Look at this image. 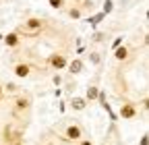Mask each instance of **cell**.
<instances>
[{"label":"cell","mask_w":149,"mask_h":145,"mask_svg":"<svg viewBox=\"0 0 149 145\" xmlns=\"http://www.w3.org/2000/svg\"><path fill=\"white\" fill-rule=\"evenodd\" d=\"M48 62H50V66L56 68V70H62V68H66V64H68L66 56H62V54H52Z\"/></svg>","instance_id":"1"},{"label":"cell","mask_w":149,"mask_h":145,"mask_svg":"<svg viewBox=\"0 0 149 145\" xmlns=\"http://www.w3.org/2000/svg\"><path fill=\"white\" fill-rule=\"evenodd\" d=\"M120 118H124V120H130V118H135L137 116V106L135 104H124V106H120Z\"/></svg>","instance_id":"2"},{"label":"cell","mask_w":149,"mask_h":145,"mask_svg":"<svg viewBox=\"0 0 149 145\" xmlns=\"http://www.w3.org/2000/svg\"><path fill=\"white\" fill-rule=\"evenodd\" d=\"M81 137H83V131H81L79 124H68L66 126V139L68 141H81Z\"/></svg>","instance_id":"3"},{"label":"cell","mask_w":149,"mask_h":145,"mask_svg":"<svg viewBox=\"0 0 149 145\" xmlns=\"http://www.w3.org/2000/svg\"><path fill=\"white\" fill-rule=\"evenodd\" d=\"M66 68H68V72H70V75H81V72H83V68H85V62H83L81 58H72V60L66 64Z\"/></svg>","instance_id":"4"},{"label":"cell","mask_w":149,"mask_h":145,"mask_svg":"<svg viewBox=\"0 0 149 145\" xmlns=\"http://www.w3.org/2000/svg\"><path fill=\"white\" fill-rule=\"evenodd\" d=\"M87 104H89V102H87L85 98H79V96H72V98H70V102H68V106L72 108V110H77V112L85 110Z\"/></svg>","instance_id":"5"},{"label":"cell","mask_w":149,"mask_h":145,"mask_svg":"<svg viewBox=\"0 0 149 145\" xmlns=\"http://www.w3.org/2000/svg\"><path fill=\"white\" fill-rule=\"evenodd\" d=\"M13 72H15V77H19V79H27L29 75H31V66L29 64H17L15 68H13Z\"/></svg>","instance_id":"6"},{"label":"cell","mask_w":149,"mask_h":145,"mask_svg":"<svg viewBox=\"0 0 149 145\" xmlns=\"http://www.w3.org/2000/svg\"><path fill=\"white\" fill-rule=\"evenodd\" d=\"M29 106H31V100H29L27 96H19V98L15 100V110H17V112H23V110H27Z\"/></svg>","instance_id":"7"},{"label":"cell","mask_w":149,"mask_h":145,"mask_svg":"<svg viewBox=\"0 0 149 145\" xmlns=\"http://www.w3.org/2000/svg\"><path fill=\"white\" fill-rule=\"evenodd\" d=\"M19 42H21V40H19V33H6L4 35V46L6 48H17Z\"/></svg>","instance_id":"8"},{"label":"cell","mask_w":149,"mask_h":145,"mask_svg":"<svg viewBox=\"0 0 149 145\" xmlns=\"http://www.w3.org/2000/svg\"><path fill=\"white\" fill-rule=\"evenodd\" d=\"M97 93H100V87L97 85H89L87 87V93H85V100L87 102H95L97 100Z\"/></svg>","instance_id":"9"},{"label":"cell","mask_w":149,"mask_h":145,"mask_svg":"<svg viewBox=\"0 0 149 145\" xmlns=\"http://www.w3.org/2000/svg\"><path fill=\"white\" fill-rule=\"evenodd\" d=\"M114 58H116L118 62L126 60V58H128V48H126V46H118V48L114 50Z\"/></svg>","instance_id":"10"},{"label":"cell","mask_w":149,"mask_h":145,"mask_svg":"<svg viewBox=\"0 0 149 145\" xmlns=\"http://www.w3.org/2000/svg\"><path fill=\"white\" fill-rule=\"evenodd\" d=\"M40 27H42V21H40V19H35V17L27 21V29H40Z\"/></svg>","instance_id":"11"},{"label":"cell","mask_w":149,"mask_h":145,"mask_svg":"<svg viewBox=\"0 0 149 145\" xmlns=\"http://www.w3.org/2000/svg\"><path fill=\"white\" fill-rule=\"evenodd\" d=\"M89 62H91V64H100V62H102V56H100L97 52H91V54H89Z\"/></svg>","instance_id":"12"},{"label":"cell","mask_w":149,"mask_h":145,"mask_svg":"<svg viewBox=\"0 0 149 145\" xmlns=\"http://www.w3.org/2000/svg\"><path fill=\"white\" fill-rule=\"evenodd\" d=\"M2 89L8 91V93H13V91H17V85L15 83H6V85H2Z\"/></svg>","instance_id":"13"},{"label":"cell","mask_w":149,"mask_h":145,"mask_svg":"<svg viewBox=\"0 0 149 145\" xmlns=\"http://www.w3.org/2000/svg\"><path fill=\"white\" fill-rule=\"evenodd\" d=\"M108 13H112V0H106L104 2V15H108Z\"/></svg>","instance_id":"14"},{"label":"cell","mask_w":149,"mask_h":145,"mask_svg":"<svg viewBox=\"0 0 149 145\" xmlns=\"http://www.w3.org/2000/svg\"><path fill=\"white\" fill-rule=\"evenodd\" d=\"M68 15L72 17V19H79V17H81V10H79V8H70V10H68Z\"/></svg>","instance_id":"15"},{"label":"cell","mask_w":149,"mask_h":145,"mask_svg":"<svg viewBox=\"0 0 149 145\" xmlns=\"http://www.w3.org/2000/svg\"><path fill=\"white\" fill-rule=\"evenodd\" d=\"M48 2H50L52 8H60L62 6V0H48Z\"/></svg>","instance_id":"16"},{"label":"cell","mask_w":149,"mask_h":145,"mask_svg":"<svg viewBox=\"0 0 149 145\" xmlns=\"http://www.w3.org/2000/svg\"><path fill=\"white\" fill-rule=\"evenodd\" d=\"M52 83H54V85H56V87H58V85H60V83H62V77H60V75H58V72H56V75H54V77H52Z\"/></svg>","instance_id":"17"},{"label":"cell","mask_w":149,"mask_h":145,"mask_svg":"<svg viewBox=\"0 0 149 145\" xmlns=\"http://www.w3.org/2000/svg\"><path fill=\"white\" fill-rule=\"evenodd\" d=\"M139 145H149V135H147V133H143V137H141Z\"/></svg>","instance_id":"18"},{"label":"cell","mask_w":149,"mask_h":145,"mask_svg":"<svg viewBox=\"0 0 149 145\" xmlns=\"http://www.w3.org/2000/svg\"><path fill=\"white\" fill-rule=\"evenodd\" d=\"M118 46H122V38H116V40H114V44H112V48H114V50H116Z\"/></svg>","instance_id":"19"},{"label":"cell","mask_w":149,"mask_h":145,"mask_svg":"<svg viewBox=\"0 0 149 145\" xmlns=\"http://www.w3.org/2000/svg\"><path fill=\"white\" fill-rule=\"evenodd\" d=\"M102 38H104V33H95L93 35V42H102Z\"/></svg>","instance_id":"20"},{"label":"cell","mask_w":149,"mask_h":145,"mask_svg":"<svg viewBox=\"0 0 149 145\" xmlns=\"http://www.w3.org/2000/svg\"><path fill=\"white\" fill-rule=\"evenodd\" d=\"M79 145H93V143H91L89 139H81V143H79Z\"/></svg>","instance_id":"21"},{"label":"cell","mask_w":149,"mask_h":145,"mask_svg":"<svg viewBox=\"0 0 149 145\" xmlns=\"http://www.w3.org/2000/svg\"><path fill=\"white\" fill-rule=\"evenodd\" d=\"M4 93V89H2V83H0V96H2Z\"/></svg>","instance_id":"22"},{"label":"cell","mask_w":149,"mask_h":145,"mask_svg":"<svg viewBox=\"0 0 149 145\" xmlns=\"http://www.w3.org/2000/svg\"><path fill=\"white\" fill-rule=\"evenodd\" d=\"M104 145H106V143H104Z\"/></svg>","instance_id":"23"}]
</instances>
